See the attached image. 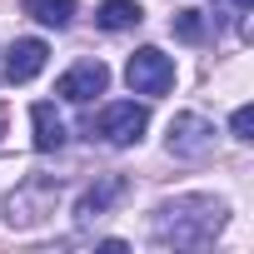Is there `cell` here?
Returning <instances> with one entry per match:
<instances>
[{
	"label": "cell",
	"instance_id": "obj_1",
	"mask_svg": "<svg viewBox=\"0 0 254 254\" xmlns=\"http://www.w3.org/2000/svg\"><path fill=\"white\" fill-rule=\"evenodd\" d=\"M219 224H224V204L204 199V194H190V199H175V204L160 209L155 234L165 244H204V239L219 234Z\"/></svg>",
	"mask_w": 254,
	"mask_h": 254
},
{
	"label": "cell",
	"instance_id": "obj_2",
	"mask_svg": "<svg viewBox=\"0 0 254 254\" xmlns=\"http://www.w3.org/2000/svg\"><path fill=\"white\" fill-rule=\"evenodd\" d=\"M145 125H150V110H145V105H135V100H115V105H105L100 115L85 120V130H90V140L100 135L105 145H135V140L145 135Z\"/></svg>",
	"mask_w": 254,
	"mask_h": 254
},
{
	"label": "cell",
	"instance_id": "obj_3",
	"mask_svg": "<svg viewBox=\"0 0 254 254\" xmlns=\"http://www.w3.org/2000/svg\"><path fill=\"white\" fill-rule=\"evenodd\" d=\"M55 199H60V185L55 180H45V175H35V180H25L10 199H5V219L15 224V229H30V224H40L45 214H55Z\"/></svg>",
	"mask_w": 254,
	"mask_h": 254
},
{
	"label": "cell",
	"instance_id": "obj_4",
	"mask_svg": "<svg viewBox=\"0 0 254 254\" xmlns=\"http://www.w3.org/2000/svg\"><path fill=\"white\" fill-rule=\"evenodd\" d=\"M125 80H130L135 95H165V90L175 85V60H170L165 50L145 45V50L130 55V65H125Z\"/></svg>",
	"mask_w": 254,
	"mask_h": 254
},
{
	"label": "cell",
	"instance_id": "obj_5",
	"mask_svg": "<svg viewBox=\"0 0 254 254\" xmlns=\"http://www.w3.org/2000/svg\"><path fill=\"white\" fill-rule=\"evenodd\" d=\"M209 145H214V125L204 120V115H175L170 120V155H180V160H199V155H209Z\"/></svg>",
	"mask_w": 254,
	"mask_h": 254
},
{
	"label": "cell",
	"instance_id": "obj_6",
	"mask_svg": "<svg viewBox=\"0 0 254 254\" xmlns=\"http://www.w3.org/2000/svg\"><path fill=\"white\" fill-rule=\"evenodd\" d=\"M105 85H110V70H105L100 60H80V65H70V70L60 75L55 95H60V100H70V105H85V100L105 95Z\"/></svg>",
	"mask_w": 254,
	"mask_h": 254
},
{
	"label": "cell",
	"instance_id": "obj_7",
	"mask_svg": "<svg viewBox=\"0 0 254 254\" xmlns=\"http://www.w3.org/2000/svg\"><path fill=\"white\" fill-rule=\"evenodd\" d=\"M45 60H50V45L45 40H15L10 55H5V80L10 85H30L45 70Z\"/></svg>",
	"mask_w": 254,
	"mask_h": 254
},
{
	"label": "cell",
	"instance_id": "obj_8",
	"mask_svg": "<svg viewBox=\"0 0 254 254\" xmlns=\"http://www.w3.org/2000/svg\"><path fill=\"white\" fill-rule=\"evenodd\" d=\"M125 190H130V180H125V175H105L100 185H90V190L80 194L75 219H80V224H90V219H95V214H105L115 199H125Z\"/></svg>",
	"mask_w": 254,
	"mask_h": 254
},
{
	"label": "cell",
	"instance_id": "obj_9",
	"mask_svg": "<svg viewBox=\"0 0 254 254\" xmlns=\"http://www.w3.org/2000/svg\"><path fill=\"white\" fill-rule=\"evenodd\" d=\"M30 120H35V150L40 155H55L60 145H65V125H60V115H55V105H30Z\"/></svg>",
	"mask_w": 254,
	"mask_h": 254
},
{
	"label": "cell",
	"instance_id": "obj_10",
	"mask_svg": "<svg viewBox=\"0 0 254 254\" xmlns=\"http://www.w3.org/2000/svg\"><path fill=\"white\" fill-rule=\"evenodd\" d=\"M145 20V10L135 5V0H105V5L95 10V25L100 30H135Z\"/></svg>",
	"mask_w": 254,
	"mask_h": 254
},
{
	"label": "cell",
	"instance_id": "obj_11",
	"mask_svg": "<svg viewBox=\"0 0 254 254\" xmlns=\"http://www.w3.org/2000/svg\"><path fill=\"white\" fill-rule=\"evenodd\" d=\"M20 10H25L30 20H40V25L65 30V25L75 20V0H20Z\"/></svg>",
	"mask_w": 254,
	"mask_h": 254
},
{
	"label": "cell",
	"instance_id": "obj_12",
	"mask_svg": "<svg viewBox=\"0 0 254 254\" xmlns=\"http://www.w3.org/2000/svg\"><path fill=\"white\" fill-rule=\"evenodd\" d=\"M170 30H175L185 45H199V40H204V15H199V10H175V15H170Z\"/></svg>",
	"mask_w": 254,
	"mask_h": 254
},
{
	"label": "cell",
	"instance_id": "obj_13",
	"mask_svg": "<svg viewBox=\"0 0 254 254\" xmlns=\"http://www.w3.org/2000/svg\"><path fill=\"white\" fill-rule=\"evenodd\" d=\"M229 130H234L239 140H254V110H249V105H239V110H234V120H229Z\"/></svg>",
	"mask_w": 254,
	"mask_h": 254
},
{
	"label": "cell",
	"instance_id": "obj_14",
	"mask_svg": "<svg viewBox=\"0 0 254 254\" xmlns=\"http://www.w3.org/2000/svg\"><path fill=\"white\" fill-rule=\"evenodd\" d=\"M234 5H239V10H249V5H254V0H234Z\"/></svg>",
	"mask_w": 254,
	"mask_h": 254
}]
</instances>
